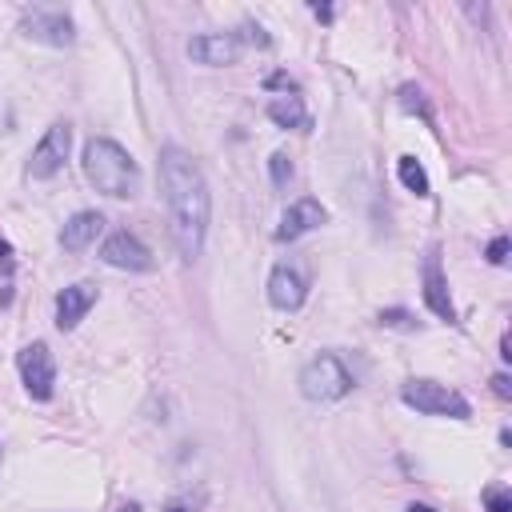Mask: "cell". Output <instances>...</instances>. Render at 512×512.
<instances>
[{"label":"cell","mask_w":512,"mask_h":512,"mask_svg":"<svg viewBox=\"0 0 512 512\" xmlns=\"http://www.w3.org/2000/svg\"><path fill=\"white\" fill-rule=\"evenodd\" d=\"M268 172H272V184H276V188H288V180H292V160H288V152H272V156H268Z\"/></svg>","instance_id":"cell-17"},{"label":"cell","mask_w":512,"mask_h":512,"mask_svg":"<svg viewBox=\"0 0 512 512\" xmlns=\"http://www.w3.org/2000/svg\"><path fill=\"white\" fill-rule=\"evenodd\" d=\"M324 220H328V212H324V204H320V200H312V196H304V200H292V204L284 208V216H280L276 240H280V244H292V240L308 236L312 228H320Z\"/></svg>","instance_id":"cell-10"},{"label":"cell","mask_w":512,"mask_h":512,"mask_svg":"<svg viewBox=\"0 0 512 512\" xmlns=\"http://www.w3.org/2000/svg\"><path fill=\"white\" fill-rule=\"evenodd\" d=\"M68 148H72V124H68V120H56V124L40 136V144L32 148V156H28V176H32V180L56 176V172L64 168V160H68Z\"/></svg>","instance_id":"cell-5"},{"label":"cell","mask_w":512,"mask_h":512,"mask_svg":"<svg viewBox=\"0 0 512 512\" xmlns=\"http://www.w3.org/2000/svg\"><path fill=\"white\" fill-rule=\"evenodd\" d=\"M16 364H20V380H24L28 396H32V400H48V396H52V388H56V360H52L48 344H40V340H36V344L20 348Z\"/></svg>","instance_id":"cell-8"},{"label":"cell","mask_w":512,"mask_h":512,"mask_svg":"<svg viewBox=\"0 0 512 512\" xmlns=\"http://www.w3.org/2000/svg\"><path fill=\"white\" fill-rule=\"evenodd\" d=\"M488 260H492V264H504V260H508V236H496V240L488 244Z\"/></svg>","instance_id":"cell-20"},{"label":"cell","mask_w":512,"mask_h":512,"mask_svg":"<svg viewBox=\"0 0 512 512\" xmlns=\"http://www.w3.org/2000/svg\"><path fill=\"white\" fill-rule=\"evenodd\" d=\"M92 304H96V284H88V280L68 284V288L56 296V328H60V332H72V328L88 316Z\"/></svg>","instance_id":"cell-13"},{"label":"cell","mask_w":512,"mask_h":512,"mask_svg":"<svg viewBox=\"0 0 512 512\" xmlns=\"http://www.w3.org/2000/svg\"><path fill=\"white\" fill-rule=\"evenodd\" d=\"M492 392H496L500 400H508V396H512V384H508V376H504V372H500V376H492Z\"/></svg>","instance_id":"cell-22"},{"label":"cell","mask_w":512,"mask_h":512,"mask_svg":"<svg viewBox=\"0 0 512 512\" xmlns=\"http://www.w3.org/2000/svg\"><path fill=\"white\" fill-rule=\"evenodd\" d=\"M484 508H488V512H512V496H508V488H500V484L488 488V492H484Z\"/></svg>","instance_id":"cell-18"},{"label":"cell","mask_w":512,"mask_h":512,"mask_svg":"<svg viewBox=\"0 0 512 512\" xmlns=\"http://www.w3.org/2000/svg\"><path fill=\"white\" fill-rule=\"evenodd\" d=\"M308 296V272L300 260H280L268 276V304L280 312H296Z\"/></svg>","instance_id":"cell-7"},{"label":"cell","mask_w":512,"mask_h":512,"mask_svg":"<svg viewBox=\"0 0 512 512\" xmlns=\"http://www.w3.org/2000/svg\"><path fill=\"white\" fill-rule=\"evenodd\" d=\"M268 120H272L276 128H296V132H308V128H312V116H308L304 100H300V96H288V92L268 100Z\"/></svg>","instance_id":"cell-15"},{"label":"cell","mask_w":512,"mask_h":512,"mask_svg":"<svg viewBox=\"0 0 512 512\" xmlns=\"http://www.w3.org/2000/svg\"><path fill=\"white\" fill-rule=\"evenodd\" d=\"M100 260L108 268H124V272H148L152 268V252L132 236V232H112L104 244H100Z\"/></svg>","instance_id":"cell-9"},{"label":"cell","mask_w":512,"mask_h":512,"mask_svg":"<svg viewBox=\"0 0 512 512\" xmlns=\"http://www.w3.org/2000/svg\"><path fill=\"white\" fill-rule=\"evenodd\" d=\"M408 512H432V508H428V504H412Z\"/></svg>","instance_id":"cell-25"},{"label":"cell","mask_w":512,"mask_h":512,"mask_svg":"<svg viewBox=\"0 0 512 512\" xmlns=\"http://www.w3.org/2000/svg\"><path fill=\"white\" fill-rule=\"evenodd\" d=\"M188 56L196 64H208V68H224V64H236L240 56V40L232 32H200L188 40Z\"/></svg>","instance_id":"cell-11"},{"label":"cell","mask_w":512,"mask_h":512,"mask_svg":"<svg viewBox=\"0 0 512 512\" xmlns=\"http://www.w3.org/2000/svg\"><path fill=\"white\" fill-rule=\"evenodd\" d=\"M352 372L344 368V360L340 356H332V352H320V356H312L304 368H300V392L308 396V400H340V396H348L352 392Z\"/></svg>","instance_id":"cell-3"},{"label":"cell","mask_w":512,"mask_h":512,"mask_svg":"<svg viewBox=\"0 0 512 512\" xmlns=\"http://www.w3.org/2000/svg\"><path fill=\"white\" fill-rule=\"evenodd\" d=\"M312 12H316L320 20H332V8H328V4H312Z\"/></svg>","instance_id":"cell-23"},{"label":"cell","mask_w":512,"mask_h":512,"mask_svg":"<svg viewBox=\"0 0 512 512\" xmlns=\"http://www.w3.org/2000/svg\"><path fill=\"white\" fill-rule=\"evenodd\" d=\"M424 304H428L440 320L456 324V304H452V296H448V280H444L440 252H436V248L424 256Z\"/></svg>","instance_id":"cell-12"},{"label":"cell","mask_w":512,"mask_h":512,"mask_svg":"<svg viewBox=\"0 0 512 512\" xmlns=\"http://www.w3.org/2000/svg\"><path fill=\"white\" fill-rule=\"evenodd\" d=\"M100 232H104V216H100V212H76V216L60 228V244H64L68 252H84Z\"/></svg>","instance_id":"cell-14"},{"label":"cell","mask_w":512,"mask_h":512,"mask_svg":"<svg viewBox=\"0 0 512 512\" xmlns=\"http://www.w3.org/2000/svg\"><path fill=\"white\" fill-rule=\"evenodd\" d=\"M8 252H12V248H8L4 240H0V260H8Z\"/></svg>","instance_id":"cell-26"},{"label":"cell","mask_w":512,"mask_h":512,"mask_svg":"<svg viewBox=\"0 0 512 512\" xmlns=\"http://www.w3.org/2000/svg\"><path fill=\"white\" fill-rule=\"evenodd\" d=\"M380 324H388V328H416V320L408 312H400V308H384L380 312Z\"/></svg>","instance_id":"cell-19"},{"label":"cell","mask_w":512,"mask_h":512,"mask_svg":"<svg viewBox=\"0 0 512 512\" xmlns=\"http://www.w3.org/2000/svg\"><path fill=\"white\" fill-rule=\"evenodd\" d=\"M400 400H404L408 408H416L420 416H452V420H468V416H472L468 400H464L456 388L436 384V380H408V384L400 388Z\"/></svg>","instance_id":"cell-4"},{"label":"cell","mask_w":512,"mask_h":512,"mask_svg":"<svg viewBox=\"0 0 512 512\" xmlns=\"http://www.w3.org/2000/svg\"><path fill=\"white\" fill-rule=\"evenodd\" d=\"M396 176H400V184H404L408 192H416V196H432L428 172L416 164V156H400V160H396Z\"/></svg>","instance_id":"cell-16"},{"label":"cell","mask_w":512,"mask_h":512,"mask_svg":"<svg viewBox=\"0 0 512 512\" xmlns=\"http://www.w3.org/2000/svg\"><path fill=\"white\" fill-rule=\"evenodd\" d=\"M80 164H84L88 184L96 192L112 196V200H132L140 192V168H136V160L128 156V148H120L108 136H92L84 144Z\"/></svg>","instance_id":"cell-2"},{"label":"cell","mask_w":512,"mask_h":512,"mask_svg":"<svg viewBox=\"0 0 512 512\" xmlns=\"http://www.w3.org/2000/svg\"><path fill=\"white\" fill-rule=\"evenodd\" d=\"M116 512H140V504H136V500H128V504H120Z\"/></svg>","instance_id":"cell-24"},{"label":"cell","mask_w":512,"mask_h":512,"mask_svg":"<svg viewBox=\"0 0 512 512\" xmlns=\"http://www.w3.org/2000/svg\"><path fill=\"white\" fill-rule=\"evenodd\" d=\"M20 32L28 40H40V44H52V48H68L76 40V24H72V16L64 8H32V12H24Z\"/></svg>","instance_id":"cell-6"},{"label":"cell","mask_w":512,"mask_h":512,"mask_svg":"<svg viewBox=\"0 0 512 512\" xmlns=\"http://www.w3.org/2000/svg\"><path fill=\"white\" fill-rule=\"evenodd\" d=\"M200 504H204V496H196V500H192V496H188V500H172V504H168V508H164V512H196V508H200Z\"/></svg>","instance_id":"cell-21"},{"label":"cell","mask_w":512,"mask_h":512,"mask_svg":"<svg viewBox=\"0 0 512 512\" xmlns=\"http://www.w3.org/2000/svg\"><path fill=\"white\" fill-rule=\"evenodd\" d=\"M160 188H164V204H168V232L172 244L180 252V260H196L204 252V236H208V216H212V196L204 184L200 164L192 160V152H184L180 144H164L160 148Z\"/></svg>","instance_id":"cell-1"}]
</instances>
